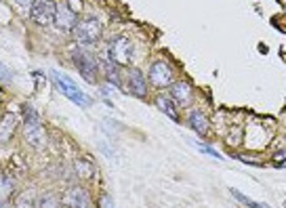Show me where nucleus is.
Wrapping results in <instances>:
<instances>
[{"instance_id":"22","label":"nucleus","mask_w":286,"mask_h":208,"mask_svg":"<svg viewBox=\"0 0 286 208\" xmlns=\"http://www.w3.org/2000/svg\"><path fill=\"white\" fill-rule=\"evenodd\" d=\"M274 164L276 166H284L286 164V149H280L278 154L274 156Z\"/></svg>"},{"instance_id":"23","label":"nucleus","mask_w":286,"mask_h":208,"mask_svg":"<svg viewBox=\"0 0 286 208\" xmlns=\"http://www.w3.org/2000/svg\"><path fill=\"white\" fill-rule=\"evenodd\" d=\"M99 208H114L112 198H109V196H101V200H99Z\"/></svg>"},{"instance_id":"3","label":"nucleus","mask_w":286,"mask_h":208,"mask_svg":"<svg viewBox=\"0 0 286 208\" xmlns=\"http://www.w3.org/2000/svg\"><path fill=\"white\" fill-rule=\"evenodd\" d=\"M57 9L59 4H55V0H34V4L30 6V19L36 26L46 28L57 19Z\"/></svg>"},{"instance_id":"19","label":"nucleus","mask_w":286,"mask_h":208,"mask_svg":"<svg viewBox=\"0 0 286 208\" xmlns=\"http://www.w3.org/2000/svg\"><path fill=\"white\" fill-rule=\"evenodd\" d=\"M15 208H34V194L32 191H23L21 196H17V206Z\"/></svg>"},{"instance_id":"15","label":"nucleus","mask_w":286,"mask_h":208,"mask_svg":"<svg viewBox=\"0 0 286 208\" xmlns=\"http://www.w3.org/2000/svg\"><path fill=\"white\" fill-rule=\"evenodd\" d=\"M101 69H103V78L107 80L112 86H120V71H118V63H114L112 59L109 61H103V66H101Z\"/></svg>"},{"instance_id":"2","label":"nucleus","mask_w":286,"mask_h":208,"mask_svg":"<svg viewBox=\"0 0 286 208\" xmlns=\"http://www.w3.org/2000/svg\"><path fill=\"white\" fill-rule=\"evenodd\" d=\"M107 55L109 59L118 66H131L135 59V44L129 36H116L112 42L107 44Z\"/></svg>"},{"instance_id":"26","label":"nucleus","mask_w":286,"mask_h":208,"mask_svg":"<svg viewBox=\"0 0 286 208\" xmlns=\"http://www.w3.org/2000/svg\"><path fill=\"white\" fill-rule=\"evenodd\" d=\"M284 169H286V164H284Z\"/></svg>"},{"instance_id":"20","label":"nucleus","mask_w":286,"mask_h":208,"mask_svg":"<svg viewBox=\"0 0 286 208\" xmlns=\"http://www.w3.org/2000/svg\"><path fill=\"white\" fill-rule=\"evenodd\" d=\"M11 191H13V181H11V177H9V174H2V198L6 200V198H9L11 196Z\"/></svg>"},{"instance_id":"14","label":"nucleus","mask_w":286,"mask_h":208,"mask_svg":"<svg viewBox=\"0 0 286 208\" xmlns=\"http://www.w3.org/2000/svg\"><path fill=\"white\" fill-rule=\"evenodd\" d=\"M156 105H158V109L162 111V114H166L169 116L173 122H179V111H177V105H175V99L171 97H158L156 99Z\"/></svg>"},{"instance_id":"9","label":"nucleus","mask_w":286,"mask_h":208,"mask_svg":"<svg viewBox=\"0 0 286 208\" xmlns=\"http://www.w3.org/2000/svg\"><path fill=\"white\" fill-rule=\"evenodd\" d=\"M55 26H57L59 30H63V32H72V30H76V26H78V17H76V13L72 11L68 4H59V9H57V19H55Z\"/></svg>"},{"instance_id":"8","label":"nucleus","mask_w":286,"mask_h":208,"mask_svg":"<svg viewBox=\"0 0 286 208\" xmlns=\"http://www.w3.org/2000/svg\"><path fill=\"white\" fill-rule=\"evenodd\" d=\"M63 206L66 208H93L89 191L84 187H78V185L63 191Z\"/></svg>"},{"instance_id":"21","label":"nucleus","mask_w":286,"mask_h":208,"mask_svg":"<svg viewBox=\"0 0 286 208\" xmlns=\"http://www.w3.org/2000/svg\"><path fill=\"white\" fill-rule=\"evenodd\" d=\"M196 147L202 151V154H209L211 158H219L221 160V156H219V151H214L213 147H209V145H204V143H196Z\"/></svg>"},{"instance_id":"5","label":"nucleus","mask_w":286,"mask_h":208,"mask_svg":"<svg viewBox=\"0 0 286 208\" xmlns=\"http://www.w3.org/2000/svg\"><path fill=\"white\" fill-rule=\"evenodd\" d=\"M72 61H74L76 69L80 71V76L86 80V82H97V76H99V66L95 57L86 51H74L72 53Z\"/></svg>"},{"instance_id":"16","label":"nucleus","mask_w":286,"mask_h":208,"mask_svg":"<svg viewBox=\"0 0 286 208\" xmlns=\"http://www.w3.org/2000/svg\"><path fill=\"white\" fill-rule=\"evenodd\" d=\"M74 169H76V173H78V177H80V179H91L93 173H95L93 164L89 162V160H84V158H76L74 160Z\"/></svg>"},{"instance_id":"1","label":"nucleus","mask_w":286,"mask_h":208,"mask_svg":"<svg viewBox=\"0 0 286 208\" xmlns=\"http://www.w3.org/2000/svg\"><path fill=\"white\" fill-rule=\"evenodd\" d=\"M23 137L34 149H42L46 145V133L40 124V118H38L36 111H32V107H23Z\"/></svg>"},{"instance_id":"6","label":"nucleus","mask_w":286,"mask_h":208,"mask_svg":"<svg viewBox=\"0 0 286 208\" xmlns=\"http://www.w3.org/2000/svg\"><path fill=\"white\" fill-rule=\"evenodd\" d=\"M101 23L99 19H95V17H84L78 21V26L74 30V34H76V40L80 44H95L97 40L101 38Z\"/></svg>"},{"instance_id":"12","label":"nucleus","mask_w":286,"mask_h":208,"mask_svg":"<svg viewBox=\"0 0 286 208\" xmlns=\"http://www.w3.org/2000/svg\"><path fill=\"white\" fill-rule=\"evenodd\" d=\"M17 122H19L17 114H11V111H6L4 118H2V122H0V139H2V143H6V141L13 137V133L17 131Z\"/></svg>"},{"instance_id":"10","label":"nucleus","mask_w":286,"mask_h":208,"mask_svg":"<svg viewBox=\"0 0 286 208\" xmlns=\"http://www.w3.org/2000/svg\"><path fill=\"white\" fill-rule=\"evenodd\" d=\"M129 91L135 97L143 99L147 95V82H145V76L141 74L139 69H131L129 71Z\"/></svg>"},{"instance_id":"4","label":"nucleus","mask_w":286,"mask_h":208,"mask_svg":"<svg viewBox=\"0 0 286 208\" xmlns=\"http://www.w3.org/2000/svg\"><path fill=\"white\" fill-rule=\"evenodd\" d=\"M53 80H55V84H57V89L66 95V97H70L72 101H76L78 105H82V107H89L91 105V97H86V95L78 89V86L74 84V80H72L70 76L66 74H61V71H53Z\"/></svg>"},{"instance_id":"7","label":"nucleus","mask_w":286,"mask_h":208,"mask_svg":"<svg viewBox=\"0 0 286 208\" xmlns=\"http://www.w3.org/2000/svg\"><path fill=\"white\" fill-rule=\"evenodd\" d=\"M173 76H175V71L166 61H154L152 66H149V82H152L156 89L173 86Z\"/></svg>"},{"instance_id":"17","label":"nucleus","mask_w":286,"mask_h":208,"mask_svg":"<svg viewBox=\"0 0 286 208\" xmlns=\"http://www.w3.org/2000/svg\"><path fill=\"white\" fill-rule=\"evenodd\" d=\"M232 196L238 200V202H242L244 206H249V208H269L267 204H263V202H255V200H250V198H246L244 194H240L238 189H232Z\"/></svg>"},{"instance_id":"11","label":"nucleus","mask_w":286,"mask_h":208,"mask_svg":"<svg viewBox=\"0 0 286 208\" xmlns=\"http://www.w3.org/2000/svg\"><path fill=\"white\" fill-rule=\"evenodd\" d=\"M171 95H173L175 101L181 103V105H189V103H192V86H189L185 80H181V82H173Z\"/></svg>"},{"instance_id":"18","label":"nucleus","mask_w":286,"mask_h":208,"mask_svg":"<svg viewBox=\"0 0 286 208\" xmlns=\"http://www.w3.org/2000/svg\"><path fill=\"white\" fill-rule=\"evenodd\" d=\"M36 208H59V202H57V198H55L53 194H44L36 202Z\"/></svg>"},{"instance_id":"24","label":"nucleus","mask_w":286,"mask_h":208,"mask_svg":"<svg viewBox=\"0 0 286 208\" xmlns=\"http://www.w3.org/2000/svg\"><path fill=\"white\" fill-rule=\"evenodd\" d=\"M242 160V162H246V164H255V166H261V160H257V158H246V156H238Z\"/></svg>"},{"instance_id":"25","label":"nucleus","mask_w":286,"mask_h":208,"mask_svg":"<svg viewBox=\"0 0 286 208\" xmlns=\"http://www.w3.org/2000/svg\"><path fill=\"white\" fill-rule=\"evenodd\" d=\"M15 2H17L19 6H23V9H28V6L34 4V0H15Z\"/></svg>"},{"instance_id":"13","label":"nucleus","mask_w":286,"mask_h":208,"mask_svg":"<svg viewBox=\"0 0 286 208\" xmlns=\"http://www.w3.org/2000/svg\"><path fill=\"white\" fill-rule=\"evenodd\" d=\"M189 126H192V131L196 135H200V137H204V135L209 133V118L202 114V109H194L192 114H189Z\"/></svg>"}]
</instances>
